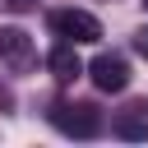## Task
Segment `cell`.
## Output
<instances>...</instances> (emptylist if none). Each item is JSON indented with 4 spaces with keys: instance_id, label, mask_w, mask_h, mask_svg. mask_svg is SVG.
Returning a JSON list of instances; mask_svg holds the SVG:
<instances>
[{
    "instance_id": "3957f363",
    "label": "cell",
    "mask_w": 148,
    "mask_h": 148,
    "mask_svg": "<svg viewBox=\"0 0 148 148\" xmlns=\"http://www.w3.org/2000/svg\"><path fill=\"white\" fill-rule=\"evenodd\" d=\"M88 79H92L102 92H120V88L130 83V60L116 56V51H102V56L88 65Z\"/></svg>"
},
{
    "instance_id": "52a82bcc",
    "label": "cell",
    "mask_w": 148,
    "mask_h": 148,
    "mask_svg": "<svg viewBox=\"0 0 148 148\" xmlns=\"http://www.w3.org/2000/svg\"><path fill=\"white\" fill-rule=\"evenodd\" d=\"M134 51H139V56H143V60H148V28H143V32H139V37H134Z\"/></svg>"
},
{
    "instance_id": "8992f818",
    "label": "cell",
    "mask_w": 148,
    "mask_h": 148,
    "mask_svg": "<svg viewBox=\"0 0 148 148\" xmlns=\"http://www.w3.org/2000/svg\"><path fill=\"white\" fill-rule=\"evenodd\" d=\"M116 134L120 139H148V102H130L116 116Z\"/></svg>"
},
{
    "instance_id": "5b68a950",
    "label": "cell",
    "mask_w": 148,
    "mask_h": 148,
    "mask_svg": "<svg viewBox=\"0 0 148 148\" xmlns=\"http://www.w3.org/2000/svg\"><path fill=\"white\" fill-rule=\"evenodd\" d=\"M46 65H51V74H56L60 83H74V79L83 74V60L74 56V42H60V46L46 56Z\"/></svg>"
},
{
    "instance_id": "ba28073f",
    "label": "cell",
    "mask_w": 148,
    "mask_h": 148,
    "mask_svg": "<svg viewBox=\"0 0 148 148\" xmlns=\"http://www.w3.org/2000/svg\"><path fill=\"white\" fill-rule=\"evenodd\" d=\"M143 5H148V0H143Z\"/></svg>"
},
{
    "instance_id": "6da1fadb",
    "label": "cell",
    "mask_w": 148,
    "mask_h": 148,
    "mask_svg": "<svg viewBox=\"0 0 148 148\" xmlns=\"http://www.w3.org/2000/svg\"><path fill=\"white\" fill-rule=\"evenodd\" d=\"M51 125L60 134H74V139H92L102 130V111L92 102H56L51 106Z\"/></svg>"
},
{
    "instance_id": "7a4b0ae2",
    "label": "cell",
    "mask_w": 148,
    "mask_h": 148,
    "mask_svg": "<svg viewBox=\"0 0 148 148\" xmlns=\"http://www.w3.org/2000/svg\"><path fill=\"white\" fill-rule=\"evenodd\" d=\"M51 28H56V37H65V42H97L102 37V23L88 14V9H56L51 14Z\"/></svg>"
},
{
    "instance_id": "277c9868",
    "label": "cell",
    "mask_w": 148,
    "mask_h": 148,
    "mask_svg": "<svg viewBox=\"0 0 148 148\" xmlns=\"http://www.w3.org/2000/svg\"><path fill=\"white\" fill-rule=\"evenodd\" d=\"M0 60H5V65H14V69H28V65L37 60L32 37H28L23 28H0Z\"/></svg>"
}]
</instances>
